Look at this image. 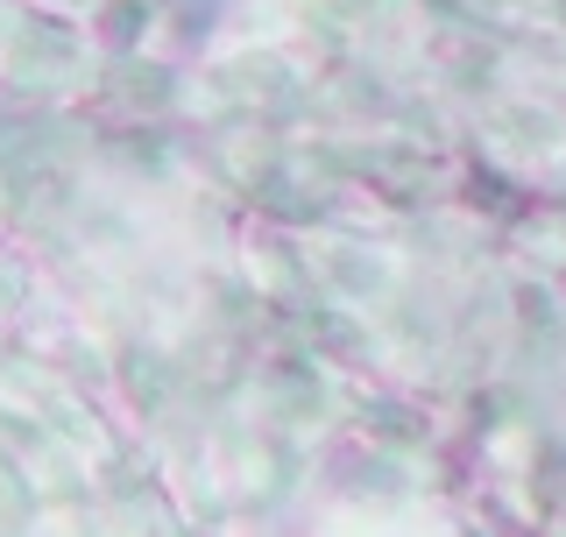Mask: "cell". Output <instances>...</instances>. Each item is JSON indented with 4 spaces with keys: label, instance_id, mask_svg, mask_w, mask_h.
Wrapping results in <instances>:
<instances>
[{
    "label": "cell",
    "instance_id": "6da1fadb",
    "mask_svg": "<svg viewBox=\"0 0 566 537\" xmlns=\"http://www.w3.org/2000/svg\"><path fill=\"white\" fill-rule=\"evenodd\" d=\"M120 93H128L135 106H156V99H170V71H156V64H128V71H120Z\"/></svg>",
    "mask_w": 566,
    "mask_h": 537
},
{
    "label": "cell",
    "instance_id": "7a4b0ae2",
    "mask_svg": "<svg viewBox=\"0 0 566 537\" xmlns=\"http://www.w3.org/2000/svg\"><path fill=\"white\" fill-rule=\"evenodd\" d=\"M333 276H340L347 291H382V262L376 255H354V248H347V255H333Z\"/></svg>",
    "mask_w": 566,
    "mask_h": 537
},
{
    "label": "cell",
    "instance_id": "3957f363",
    "mask_svg": "<svg viewBox=\"0 0 566 537\" xmlns=\"http://www.w3.org/2000/svg\"><path fill=\"white\" fill-rule=\"evenodd\" d=\"M142 22H149V8H142V0H114V8H106V35H114V43H135Z\"/></svg>",
    "mask_w": 566,
    "mask_h": 537
},
{
    "label": "cell",
    "instance_id": "277c9868",
    "mask_svg": "<svg viewBox=\"0 0 566 537\" xmlns=\"http://www.w3.org/2000/svg\"><path fill=\"white\" fill-rule=\"evenodd\" d=\"M318 339H326V347H347V354L361 347V333H354L347 318H318Z\"/></svg>",
    "mask_w": 566,
    "mask_h": 537
},
{
    "label": "cell",
    "instance_id": "5b68a950",
    "mask_svg": "<svg viewBox=\"0 0 566 537\" xmlns=\"http://www.w3.org/2000/svg\"><path fill=\"white\" fill-rule=\"evenodd\" d=\"M333 8H340V14H368V8H376V0H333Z\"/></svg>",
    "mask_w": 566,
    "mask_h": 537
}]
</instances>
